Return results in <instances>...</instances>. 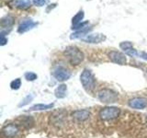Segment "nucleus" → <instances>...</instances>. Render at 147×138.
<instances>
[{"label":"nucleus","instance_id":"obj_1","mask_svg":"<svg viewBox=\"0 0 147 138\" xmlns=\"http://www.w3.org/2000/svg\"><path fill=\"white\" fill-rule=\"evenodd\" d=\"M64 55L67 57L69 63L72 66H78L85 58V55L82 51L76 46H68L63 52Z\"/></svg>","mask_w":147,"mask_h":138},{"label":"nucleus","instance_id":"obj_2","mask_svg":"<svg viewBox=\"0 0 147 138\" xmlns=\"http://www.w3.org/2000/svg\"><path fill=\"white\" fill-rule=\"evenodd\" d=\"M98 98L101 102L106 103V104L114 103L119 99L118 94L116 92L109 89H101L98 93Z\"/></svg>","mask_w":147,"mask_h":138},{"label":"nucleus","instance_id":"obj_3","mask_svg":"<svg viewBox=\"0 0 147 138\" xmlns=\"http://www.w3.org/2000/svg\"><path fill=\"white\" fill-rule=\"evenodd\" d=\"M80 81L83 87L86 91H90L95 87V77L88 69H85L80 76Z\"/></svg>","mask_w":147,"mask_h":138},{"label":"nucleus","instance_id":"obj_4","mask_svg":"<svg viewBox=\"0 0 147 138\" xmlns=\"http://www.w3.org/2000/svg\"><path fill=\"white\" fill-rule=\"evenodd\" d=\"M121 110L117 107H105L99 112V117L104 121L116 119L119 116Z\"/></svg>","mask_w":147,"mask_h":138},{"label":"nucleus","instance_id":"obj_5","mask_svg":"<svg viewBox=\"0 0 147 138\" xmlns=\"http://www.w3.org/2000/svg\"><path fill=\"white\" fill-rule=\"evenodd\" d=\"M53 75L58 81L63 82V81H65L70 78L71 72L69 71L67 68L63 67V66H58L53 70Z\"/></svg>","mask_w":147,"mask_h":138},{"label":"nucleus","instance_id":"obj_6","mask_svg":"<svg viewBox=\"0 0 147 138\" xmlns=\"http://www.w3.org/2000/svg\"><path fill=\"white\" fill-rule=\"evenodd\" d=\"M108 55L110 61L117 64H119V66H124L127 63L126 55L121 52H118V51H110Z\"/></svg>","mask_w":147,"mask_h":138},{"label":"nucleus","instance_id":"obj_7","mask_svg":"<svg viewBox=\"0 0 147 138\" xmlns=\"http://www.w3.org/2000/svg\"><path fill=\"white\" fill-rule=\"evenodd\" d=\"M18 132H20V129H18V126L15 123H9L7 124L6 126H4L2 129V133L5 137L7 138H13L15 137Z\"/></svg>","mask_w":147,"mask_h":138},{"label":"nucleus","instance_id":"obj_8","mask_svg":"<svg viewBox=\"0 0 147 138\" xmlns=\"http://www.w3.org/2000/svg\"><path fill=\"white\" fill-rule=\"evenodd\" d=\"M81 40L86 43H100L106 40V36L103 33H93L86 35Z\"/></svg>","mask_w":147,"mask_h":138},{"label":"nucleus","instance_id":"obj_9","mask_svg":"<svg viewBox=\"0 0 147 138\" xmlns=\"http://www.w3.org/2000/svg\"><path fill=\"white\" fill-rule=\"evenodd\" d=\"M37 25H38V22H35L30 20V18H27V20H24L20 24V26L18 28V33H25V32L33 29Z\"/></svg>","mask_w":147,"mask_h":138},{"label":"nucleus","instance_id":"obj_10","mask_svg":"<svg viewBox=\"0 0 147 138\" xmlns=\"http://www.w3.org/2000/svg\"><path fill=\"white\" fill-rule=\"evenodd\" d=\"M128 105L132 109L142 110L147 106V100L144 98H133L129 100Z\"/></svg>","mask_w":147,"mask_h":138},{"label":"nucleus","instance_id":"obj_11","mask_svg":"<svg viewBox=\"0 0 147 138\" xmlns=\"http://www.w3.org/2000/svg\"><path fill=\"white\" fill-rule=\"evenodd\" d=\"M90 116V112L87 110H77L72 113V117L77 122H84Z\"/></svg>","mask_w":147,"mask_h":138},{"label":"nucleus","instance_id":"obj_12","mask_svg":"<svg viewBox=\"0 0 147 138\" xmlns=\"http://www.w3.org/2000/svg\"><path fill=\"white\" fill-rule=\"evenodd\" d=\"M8 5L12 7L20 8V9H27L30 7V0H10Z\"/></svg>","mask_w":147,"mask_h":138},{"label":"nucleus","instance_id":"obj_13","mask_svg":"<svg viewBox=\"0 0 147 138\" xmlns=\"http://www.w3.org/2000/svg\"><path fill=\"white\" fill-rule=\"evenodd\" d=\"M66 116V112L65 110H57L55 112L52 116H51V121H52L53 124H58L59 123H63V120Z\"/></svg>","mask_w":147,"mask_h":138},{"label":"nucleus","instance_id":"obj_14","mask_svg":"<svg viewBox=\"0 0 147 138\" xmlns=\"http://www.w3.org/2000/svg\"><path fill=\"white\" fill-rule=\"evenodd\" d=\"M18 121L20 122L21 125L27 129H30L34 125V120L31 116H21L18 118Z\"/></svg>","mask_w":147,"mask_h":138},{"label":"nucleus","instance_id":"obj_15","mask_svg":"<svg viewBox=\"0 0 147 138\" xmlns=\"http://www.w3.org/2000/svg\"><path fill=\"white\" fill-rule=\"evenodd\" d=\"M92 30L91 27H86L85 28V29L83 30H77L76 32H74V33H72L70 35V39L71 40H75V39H78V38H84V36L88 33V32Z\"/></svg>","mask_w":147,"mask_h":138},{"label":"nucleus","instance_id":"obj_16","mask_svg":"<svg viewBox=\"0 0 147 138\" xmlns=\"http://www.w3.org/2000/svg\"><path fill=\"white\" fill-rule=\"evenodd\" d=\"M14 22H15V20H14V18L10 15H7V16L3 17L1 18V21H0L3 29L11 27L14 24ZM9 29H10V28H9Z\"/></svg>","mask_w":147,"mask_h":138},{"label":"nucleus","instance_id":"obj_17","mask_svg":"<svg viewBox=\"0 0 147 138\" xmlns=\"http://www.w3.org/2000/svg\"><path fill=\"white\" fill-rule=\"evenodd\" d=\"M66 92H67V87L64 84L59 85L58 87L54 91V94L56 96V98L58 99H63L64 97L66 96Z\"/></svg>","mask_w":147,"mask_h":138},{"label":"nucleus","instance_id":"obj_18","mask_svg":"<svg viewBox=\"0 0 147 138\" xmlns=\"http://www.w3.org/2000/svg\"><path fill=\"white\" fill-rule=\"evenodd\" d=\"M53 107V104H36L34 106H32L30 110H28V112H35V110H45L52 109Z\"/></svg>","mask_w":147,"mask_h":138},{"label":"nucleus","instance_id":"obj_19","mask_svg":"<svg viewBox=\"0 0 147 138\" xmlns=\"http://www.w3.org/2000/svg\"><path fill=\"white\" fill-rule=\"evenodd\" d=\"M85 17V14L84 11H79L78 13H76V15L72 18V23H73V26H76L78 24H80L82 22L83 18Z\"/></svg>","mask_w":147,"mask_h":138},{"label":"nucleus","instance_id":"obj_20","mask_svg":"<svg viewBox=\"0 0 147 138\" xmlns=\"http://www.w3.org/2000/svg\"><path fill=\"white\" fill-rule=\"evenodd\" d=\"M20 87H21V79H20V78H16L15 80H13L10 83V87L14 90L20 89Z\"/></svg>","mask_w":147,"mask_h":138},{"label":"nucleus","instance_id":"obj_21","mask_svg":"<svg viewBox=\"0 0 147 138\" xmlns=\"http://www.w3.org/2000/svg\"><path fill=\"white\" fill-rule=\"evenodd\" d=\"M32 99H33V95H31V94L28 95L26 98L23 99L20 104H18V107H22V106H25L27 104H29Z\"/></svg>","mask_w":147,"mask_h":138},{"label":"nucleus","instance_id":"obj_22","mask_svg":"<svg viewBox=\"0 0 147 138\" xmlns=\"http://www.w3.org/2000/svg\"><path fill=\"white\" fill-rule=\"evenodd\" d=\"M37 77H38V76L33 72H27L25 74V78L28 81H34L35 79H37Z\"/></svg>","mask_w":147,"mask_h":138},{"label":"nucleus","instance_id":"obj_23","mask_svg":"<svg viewBox=\"0 0 147 138\" xmlns=\"http://www.w3.org/2000/svg\"><path fill=\"white\" fill-rule=\"evenodd\" d=\"M89 23H88V21H84V22H81L80 24H78V25H76V26H73L72 27V30H83V29H85V28H86V25H88Z\"/></svg>","mask_w":147,"mask_h":138},{"label":"nucleus","instance_id":"obj_24","mask_svg":"<svg viewBox=\"0 0 147 138\" xmlns=\"http://www.w3.org/2000/svg\"><path fill=\"white\" fill-rule=\"evenodd\" d=\"M124 53H125V54L129 55V56H131V57L138 56V54H139V52H137V51L135 49H133L132 47L126 50V51H124Z\"/></svg>","mask_w":147,"mask_h":138},{"label":"nucleus","instance_id":"obj_25","mask_svg":"<svg viewBox=\"0 0 147 138\" xmlns=\"http://www.w3.org/2000/svg\"><path fill=\"white\" fill-rule=\"evenodd\" d=\"M131 47H132V43L131 41H122V43H119V48L122 49L123 51H126Z\"/></svg>","mask_w":147,"mask_h":138},{"label":"nucleus","instance_id":"obj_26","mask_svg":"<svg viewBox=\"0 0 147 138\" xmlns=\"http://www.w3.org/2000/svg\"><path fill=\"white\" fill-rule=\"evenodd\" d=\"M32 3L37 7H42L48 3V0H32Z\"/></svg>","mask_w":147,"mask_h":138},{"label":"nucleus","instance_id":"obj_27","mask_svg":"<svg viewBox=\"0 0 147 138\" xmlns=\"http://www.w3.org/2000/svg\"><path fill=\"white\" fill-rule=\"evenodd\" d=\"M7 39L5 38V36L1 35V41H0V45L4 46L5 44H7Z\"/></svg>","mask_w":147,"mask_h":138},{"label":"nucleus","instance_id":"obj_28","mask_svg":"<svg viewBox=\"0 0 147 138\" xmlns=\"http://www.w3.org/2000/svg\"><path fill=\"white\" fill-rule=\"evenodd\" d=\"M138 56H139L140 58H142L144 60H147V53H144V52H140L139 54H138Z\"/></svg>","mask_w":147,"mask_h":138},{"label":"nucleus","instance_id":"obj_29","mask_svg":"<svg viewBox=\"0 0 147 138\" xmlns=\"http://www.w3.org/2000/svg\"><path fill=\"white\" fill-rule=\"evenodd\" d=\"M55 7H56V4H52V5H50V6L48 7V8H47V9H46V11H47V12H49V11L51 10V9H53V8H54Z\"/></svg>","mask_w":147,"mask_h":138}]
</instances>
